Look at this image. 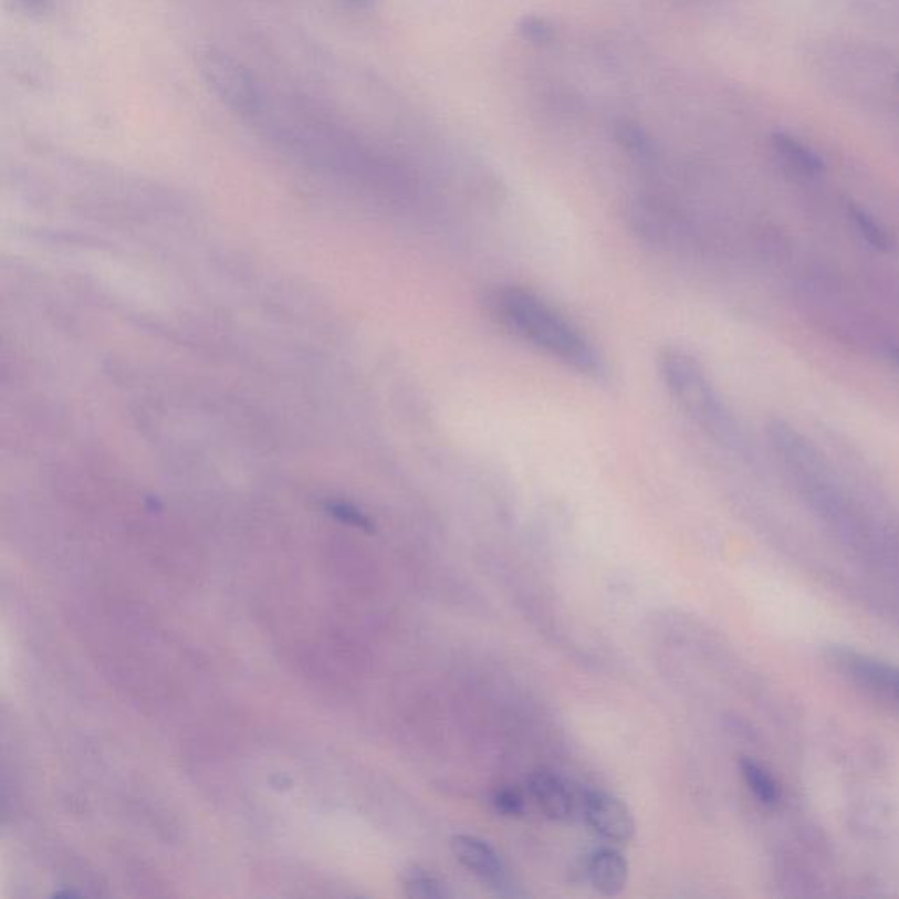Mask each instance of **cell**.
<instances>
[{"label": "cell", "mask_w": 899, "mask_h": 899, "mask_svg": "<svg viewBox=\"0 0 899 899\" xmlns=\"http://www.w3.org/2000/svg\"><path fill=\"white\" fill-rule=\"evenodd\" d=\"M23 2H25L27 6H30V8H43L48 0H23Z\"/></svg>", "instance_id": "obj_15"}, {"label": "cell", "mask_w": 899, "mask_h": 899, "mask_svg": "<svg viewBox=\"0 0 899 899\" xmlns=\"http://www.w3.org/2000/svg\"><path fill=\"white\" fill-rule=\"evenodd\" d=\"M661 372L677 401L701 426L721 439H733L736 436L733 420L694 357L680 349H666L661 357Z\"/></svg>", "instance_id": "obj_2"}, {"label": "cell", "mask_w": 899, "mask_h": 899, "mask_svg": "<svg viewBox=\"0 0 899 899\" xmlns=\"http://www.w3.org/2000/svg\"><path fill=\"white\" fill-rule=\"evenodd\" d=\"M349 2H357V4H366V2H372V0H349Z\"/></svg>", "instance_id": "obj_16"}, {"label": "cell", "mask_w": 899, "mask_h": 899, "mask_svg": "<svg viewBox=\"0 0 899 899\" xmlns=\"http://www.w3.org/2000/svg\"><path fill=\"white\" fill-rule=\"evenodd\" d=\"M452 853L457 861L471 871L482 882L494 887L498 895L516 896L506 865L491 844L473 835H456L452 838Z\"/></svg>", "instance_id": "obj_5"}, {"label": "cell", "mask_w": 899, "mask_h": 899, "mask_svg": "<svg viewBox=\"0 0 899 899\" xmlns=\"http://www.w3.org/2000/svg\"><path fill=\"white\" fill-rule=\"evenodd\" d=\"M492 805H494L495 812H499V814L506 815V817H516V815L524 814L527 802H525L521 788H516L515 785H504V787H499L492 794Z\"/></svg>", "instance_id": "obj_13"}, {"label": "cell", "mask_w": 899, "mask_h": 899, "mask_svg": "<svg viewBox=\"0 0 899 899\" xmlns=\"http://www.w3.org/2000/svg\"><path fill=\"white\" fill-rule=\"evenodd\" d=\"M196 65L209 90L232 113L253 116L261 112V92L255 80L231 53L205 44L196 50Z\"/></svg>", "instance_id": "obj_3"}, {"label": "cell", "mask_w": 899, "mask_h": 899, "mask_svg": "<svg viewBox=\"0 0 899 899\" xmlns=\"http://www.w3.org/2000/svg\"><path fill=\"white\" fill-rule=\"evenodd\" d=\"M405 889L409 898L443 899L450 896L443 880L422 868H411L405 875Z\"/></svg>", "instance_id": "obj_11"}, {"label": "cell", "mask_w": 899, "mask_h": 899, "mask_svg": "<svg viewBox=\"0 0 899 899\" xmlns=\"http://www.w3.org/2000/svg\"><path fill=\"white\" fill-rule=\"evenodd\" d=\"M529 788L543 814L557 823L573 818L581 806V802H576L575 794L566 781L548 770L534 772L529 778Z\"/></svg>", "instance_id": "obj_7"}, {"label": "cell", "mask_w": 899, "mask_h": 899, "mask_svg": "<svg viewBox=\"0 0 899 899\" xmlns=\"http://www.w3.org/2000/svg\"><path fill=\"white\" fill-rule=\"evenodd\" d=\"M775 148L788 166L805 175H817L823 171V160L812 149L788 136H775Z\"/></svg>", "instance_id": "obj_10"}, {"label": "cell", "mask_w": 899, "mask_h": 899, "mask_svg": "<svg viewBox=\"0 0 899 899\" xmlns=\"http://www.w3.org/2000/svg\"><path fill=\"white\" fill-rule=\"evenodd\" d=\"M587 877L599 895L615 898L623 895L629 878V865L623 853L614 847L594 850L587 861Z\"/></svg>", "instance_id": "obj_8"}, {"label": "cell", "mask_w": 899, "mask_h": 899, "mask_svg": "<svg viewBox=\"0 0 899 899\" xmlns=\"http://www.w3.org/2000/svg\"><path fill=\"white\" fill-rule=\"evenodd\" d=\"M489 310L515 336L576 372L590 376L605 372L602 355L581 328L534 292L519 286L498 289L489 297Z\"/></svg>", "instance_id": "obj_1"}, {"label": "cell", "mask_w": 899, "mask_h": 899, "mask_svg": "<svg viewBox=\"0 0 899 899\" xmlns=\"http://www.w3.org/2000/svg\"><path fill=\"white\" fill-rule=\"evenodd\" d=\"M850 220H853L856 231H859V234L870 247L877 248V250H889L891 248L892 241L886 229L870 213H866L865 209H850Z\"/></svg>", "instance_id": "obj_12"}, {"label": "cell", "mask_w": 899, "mask_h": 899, "mask_svg": "<svg viewBox=\"0 0 899 899\" xmlns=\"http://www.w3.org/2000/svg\"><path fill=\"white\" fill-rule=\"evenodd\" d=\"M835 661L841 673L861 691L887 703L899 704V668L845 650L836 654Z\"/></svg>", "instance_id": "obj_6"}, {"label": "cell", "mask_w": 899, "mask_h": 899, "mask_svg": "<svg viewBox=\"0 0 899 899\" xmlns=\"http://www.w3.org/2000/svg\"><path fill=\"white\" fill-rule=\"evenodd\" d=\"M522 30L533 41H546L552 35L551 27L546 25L542 20H537V18H527Z\"/></svg>", "instance_id": "obj_14"}, {"label": "cell", "mask_w": 899, "mask_h": 899, "mask_svg": "<svg viewBox=\"0 0 899 899\" xmlns=\"http://www.w3.org/2000/svg\"><path fill=\"white\" fill-rule=\"evenodd\" d=\"M740 773H742L743 782L751 791L752 796L757 799L761 805L773 806L778 805L782 799L781 784L776 782L775 776L772 775L770 770L757 763L755 759L742 757L740 761Z\"/></svg>", "instance_id": "obj_9"}, {"label": "cell", "mask_w": 899, "mask_h": 899, "mask_svg": "<svg viewBox=\"0 0 899 899\" xmlns=\"http://www.w3.org/2000/svg\"><path fill=\"white\" fill-rule=\"evenodd\" d=\"M587 826L611 844H629L636 835V823L626 803L599 788H588L581 799Z\"/></svg>", "instance_id": "obj_4"}]
</instances>
